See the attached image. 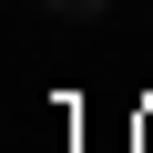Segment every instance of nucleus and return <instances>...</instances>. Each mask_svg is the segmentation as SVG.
I'll list each match as a JSON object with an SVG mask.
<instances>
[{"instance_id":"nucleus-2","label":"nucleus","mask_w":153,"mask_h":153,"mask_svg":"<svg viewBox=\"0 0 153 153\" xmlns=\"http://www.w3.org/2000/svg\"><path fill=\"white\" fill-rule=\"evenodd\" d=\"M41 10H61V0H41Z\"/></svg>"},{"instance_id":"nucleus-1","label":"nucleus","mask_w":153,"mask_h":153,"mask_svg":"<svg viewBox=\"0 0 153 153\" xmlns=\"http://www.w3.org/2000/svg\"><path fill=\"white\" fill-rule=\"evenodd\" d=\"M133 153H153V102H143V123H133Z\"/></svg>"}]
</instances>
